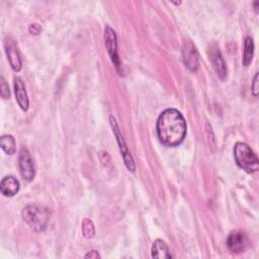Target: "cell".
I'll return each instance as SVG.
<instances>
[{
    "instance_id": "1",
    "label": "cell",
    "mask_w": 259,
    "mask_h": 259,
    "mask_svg": "<svg viewBox=\"0 0 259 259\" xmlns=\"http://www.w3.org/2000/svg\"><path fill=\"white\" fill-rule=\"evenodd\" d=\"M157 135L160 142L167 147H176L186 135V122L182 114L174 108L164 110L157 121Z\"/></svg>"
},
{
    "instance_id": "2",
    "label": "cell",
    "mask_w": 259,
    "mask_h": 259,
    "mask_svg": "<svg viewBox=\"0 0 259 259\" xmlns=\"http://www.w3.org/2000/svg\"><path fill=\"white\" fill-rule=\"evenodd\" d=\"M234 157L237 165L248 173L256 172L259 168V160L257 155L246 143L238 142L235 145Z\"/></svg>"
},
{
    "instance_id": "3",
    "label": "cell",
    "mask_w": 259,
    "mask_h": 259,
    "mask_svg": "<svg viewBox=\"0 0 259 259\" xmlns=\"http://www.w3.org/2000/svg\"><path fill=\"white\" fill-rule=\"evenodd\" d=\"M21 215L27 225L35 232H42L49 223V210L38 205H27L22 209Z\"/></svg>"
},
{
    "instance_id": "4",
    "label": "cell",
    "mask_w": 259,
    "mask_h": 259,
    "mask_svg": "<svg viewBox=\"0 0 259 259\" xmlns=\"http://www.w3.org/2000/svg\"><path fill=\"white\" fill-rule=\"evenodd\" d=\"M104 42L113 65L117 70H119L120 60L117 53V38L115 31L109 26H106L104 29Z\"/></svg>"
},
{
    "instance_id": "5",
    "label": "cell",
    "mask_w": 259,
    "mask_h": 259,
    "mask_svg": "<svg viewBox=\"0 0 259 259\" xmlns=\"http://www.w3.org/2000/svg\"><path fill=\"white\" fill-rule=\"evenodd\" d=\"M18 161H19L18 164H19V171L21 176L26 181H31L35 176V168H34L32 158L30 157V154L27 151V149L22 148L20 150Z\"/></svg>"
},
{
    "instance_id": "6",
    "label": "cell",
    "mask_w": 259,
    "mask_h": 259,
    "mask_svg": "<svg viewBox=\"0 0 259 259\" xmlns=\"http://www.w3.org/2000/svg\"><path fill=\"white\" fill-rule=\"evenodd\" d=\"M110 123H111V126H112V130L114 132V135L117 139V143L119 145V149H120V152L122 154V158H123V161H124V164L126 166V168L134 172L135 171V163H134V160L131 156V153L128 152L127 150V147L125 145V142H124V139L119 131V127H118V124L115 120V118L113 116H110Z\"/></svg>"
},
{
    "instance_id": "7",
    "label": "cell",
    "mask_w": 259,
    "mask_h": 259,
    "mask_svg": "<svg viewBox=\"0 0 259 259\" xmlns=\"http://www.w3.org/2000/svg\"><path fill=\"white\" fill-rule=\"evenodd\" d=\"M182 58L184 65L192 72H195L199 67V58L194 45L190 40H186L182 48Z\"/></svg>"
},
{
    "instance_id": "8",
    "label": "cell",
    "mask_w": 259,
    "mask_h": 259,
    "mask_svg": "<svg viewBox=\"0 0 259 259\" xmlns=\"http://www.w3.org/2000/svg\"><path fill=\"white\" fill-rule=\"evenodd\" d=\"M227 247L232 253H242L248 247V239L244 233L240 231H234L228 236Z\"/></svg>"
},
{
    "instance_id": "9",
    "label": "cell",
    "mask_w": 259,
    "mask_h": 259,
    "mask_svg": "<svg viewBox=\"0 0 259 259\" xmlns=\"http://www.w3.org/2000/svg\"><path fill=\"white\" fill-rule=\"evenodd\" d=\"M209 60L212 64V67L218 77L224 80L227 76V67H226L225 60L217 46H211L209 48Z\"/></svg>"
},
{
    "instance_id": "10",
    "label": "cell",
    "mask_w": 259,
    "mask_h": 259,
    "mask_svg": "<svg viewBox=\"0 0 259 259\" xmlns=\"http://www.w3.org/2000/svg\"><path fill=\"white\" fill-rule=\"evenodd\" d=\"M5 51H6V55L9 61V64L11 66V68L15 71L18 72L21 69V59L19 56V53L17 51V48L15 46V44L12 40H6L5 42Z\"/></svg>"
},
{
    "instance_id": "11",
    "label": "cell",
    "mask_w": 259,
    "mask_h": 259,
    "mask_svg": "<svg viewBox=\"0 0 259 259\" xmlns=\"http://www.w3.org/2000/svg\"><path fill=\"white\" fill-rule=\"evenodd\" d=\"M14 92H15L18 105L22 110L26 111L29 107V100H28L27 92L25 90V86L19 78L14 79Z\"/></svg>"
},
{
    "instance_id": "12",
    "label": "cell",
    "mask_w": 259,
    "mask_h": 259,
    "mask_svg": "<svg viewBox=\"0 0 259 259\" xmlns=\"http://www.w3.org/2000/svg\"><path fill=\"white\" fill-rule=\"evenodd\" d=\"M0 190L4 196H13L19 190V182L15 177L11 175L5 176L1 180Z\"/></svg>"
},
{
    "instance_id": "13",
    "label": "cell",
    "mask_w": 259,
    "mask_h": 259,
    "mask_svg": "<svg viewBox=\"0 0 259 259\" xmlns=\"http://www.w3.org/2000/svg\"><path fill=\"white\" fill-rule=\"evenodd\" d=\"M152 257L158 259H168L171 258L170 250L166 243L162 240H156L152 246Z\"/></svg>"
},
{
    "instance_id": "14",
    "label": "cell",
    "mask_w": 259,
    "mask_h": 259,
    "mask_svg": "<svg viewBox=\"0 0 259 259\" xmlns=\"http://www.w3.org/2000/svg\"><path fill=\"white\" fill-rule=\"evenodd\" d=\"M254 56V41L250 36H247L245 38L244 42V54H243V65L244 66H249L250 63L252 62Z\"/></svg>"
},
{
    "instance_id": "15",
    "label": "cell",
    "mask_w": 259,
    "mask_h": 259,
    "mask_svg": "<svg viewBox=\"0 0 259 259\" xmlns=\"http://www.w3.org/2000/svg\"><path fill=\"white\" fill-rule=\"evenodd\" d=\"M0 146L7 155H12L15 152L16 144L15 140L11 135H4L0 139Z\"/></svg>"
},
{
    "instance_id": "16",
    "label": "cell",
    "mask_w": 259,
    "mask_h": 259,
    "mask_svg": "<svg viewBox=\"0 0 259 259\" xmlns=\"http://www.w3.org/2000/svg\"><path fill=\"white\" fill-rule=\"evenodd\" d=\"M82 231H83V235L86 238H92L94 236V226L93 223L91 222V220L89 219H84L83 224H82Z\"/></svg>"
},
{
    "instance_id": "17",
    "label": "cell",
    "mask_w": 259,
    "mask_h": 259,
    "mask_svg": "<svg viewBox=\"0 0 259 259\" xmlns=\"http://www.w3.org/2000/svg\"><path fill=\"white\" fill-rule=\"evenodd\" d=\"M0 94L3 98H9V88L7 83L5 82L4 78L1 77V84H0Z\"/></svg>"
},
{
    "instance_id": "18",
    "label": "cell",
    "mask_w": 259,
    "mask_h": 259,
    "mask_svg": "<svg viewBox=\"0 0 259 259\" xmlns=\"http://www.w3.org/2000/svg\"><path fill=\"white\" fill-rule=\"evenodd\" d=\"M258 73L255 75L253 83H252V93L254 96L258 95Z\"/></svg>"
},
{
    "instance_id": "19",
    "label": "cell",
    "mask_w": 259,
    "mask_h": 259,
    "mask_svg": "<svg viewBox=\"0 0 259 259\" xmlns=\"http://www.w3.org/2000/svg\"><path fill=\"white\" fill-rule=\"evenodd\" d=\"M29 31L31 34H38L41 31V27L37 23H33L29 26Z\"/></svg>"
},
{
    "instance_id": "20",
    "label": "cell",
    "mask_w": 259,
    "mask_h": 259,
    "mask_svg": "<svg viewBox=\"0 0 259 259\" xmlns=\"http://www.w3.org/2000/svg\"><path fill=\"white\" fill-rule=\"evenodd\" d=\"M97 257H100L99 254L97 253V251H90L88 254L85 255V258H97Z\"/></svg>"
}]
</instances>
